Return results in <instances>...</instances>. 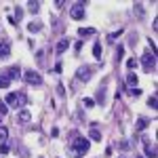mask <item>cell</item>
<instances>
[{
    "label": "cell",
    "mask_w": 158,
    "mask_h": 158,
    "mask_svg": "<svg viewBox=\"0 0 158 158\" xmlns=\"http://www.w3.org/2000/svg\"><path fill=\"white\" fill-rule=\"evenodd\" d=\"M74 49H76V53H78V51L82 49V40H78V42H76V47H74Z\"/></svg>",
    "instance_id": "e575fe53"
},
{
    "label": "cell",
    "mask_w": 158,
    "mask_h": 158,
    "mask_svg": "<svg viewBox=\"0 0 158 158\" xmlns=\"http://www.w3.org/2000/svg\"><path fill=\"white\" fill-rule=\"evenodd\" d=\"M148 106H150V108H156V106H158V97H156V95H152V97L148 99Z\"/></svg>",
    "instance_id": "603a6c76"
},
{
    "label": "cell",
    "mask_w": 158,
    "mask_h": 158,
    "mask_svg": "<svg viewBox=\"0 0 158 158\" xmlns=\"http://www.w3.org/2000/svg\"><path fill=\"white\" fill-rule=\"evenodd\" d=\"M4 101H6L9 106H15V108H23L27 99H25V95H23V93H9Z\"/></svg>",
    "instance_id": "7a4b0ae2"
},
{
    "label": "cell",
    "mask_w": 158,
    "mask_h": 158,
    "mask_svg": "<svg viewBox=\"0 0 158 158\" xmlns=\"http://www.w3.org/2000/svg\"><path fill=\"white\" fill-rule=\"evenodd\" d=\"M27 30H30L32 34H38V32L42 30V23H40V21H32V23L27 25Z\"/></svg>",
    "instance_id": "4fadbf2b"
},
{
    "label": "cell",
    "mask_w": 158,
    "mask_h": 158,
    "mask_svg": "<svg viewBox=\"0 0 158 158\" xmlns=\"http://www.w3.org/2000/svg\"><path fill=\"white\" fill-rule=\"evenodd\" d=\"M4 76L9 78V80H19V78H23V74H21V70H19V65H13V68H9L6 72H4Z\"/></svg>",
    "instance_id": "8992f818"
},
{
    "label": "cell",
    "mask_w": 158,
    "mask_h": 158,
    "mask_svg": "<svg viewBox=\"0 0 158 158\" xmlns=\"http://www.w3.org/2000/svg\"><path fill=\"white\" fill-rule=\"evenodd\" d=\"M57 93H59L61 97H63V95H65V89H63V85H57Z\"/></svg>",
    "instance_id": "1f68e13d"
},
{
    "label": "cell",
    "mask_w": 158,
    "mask_h": 158,
    "mask_svg": "<svg viewBox=\"0 0 158 158\" xmlns=\"http://www.w3.org/2000/svg\"><path fill=\"white\" fill-rule=\"evenodd\" d=\"M9 86H11V80L4 74H0V89H9Z\"/></svg>",
    "instance_id": "e0dca14e"
},
{
    "label": "cell",
    "mask_w": 158,
    "mask_h": 158,
    "mask_svg": "<svg viewBox=\"0 0 158 158\" xmlns=\"http://www.w3.org/2000/svg\"><path fill=\"white\" fill-rule=\"evenodd\" d=\"M133 13L139 17V19H143V4H141V2H137V4L133 6Z\"/></svg>",
    "instance_id": "5bb4252c"
},
{
    "label": "cell",
    "mask_w": 158,
    "mask_h": 158,
    "mask_svg": "<svg viewBox=\"0 0 158 158\" xmlns=\"http://www.w3.org/2000/svg\"><path fill=\"white\" fill-rule=\"evenodd\" d=\"M70 15H72V19H76V21L85 19V2H76L72 9H70Z\"/></svg>",
    "instance_id": "5b68a950"
},
{
    "label": "cell",
    "mask_w": 158,
    "mask_h": 158,
    "mask_svg": "<svg viewBox=\"0 0 158 158\" xmlns=\"http://www.w3.org/2000/svg\"><path fill=\"white\" fill-rule=\"evenodd\" d=\"M9 152H11L9 143H4V141H2V143H0V154H9Z\"/></svg>",
    "instance_id": "d4e9b609"
},
{
    "label": "cell",
    "mask_w": 158,
    "mask_h": 158,
    "mask_svg": "<svg viewBox=\"0 0 158 158\" xmlns=\"http://www.w3.org/2000/svg\"><path fill=\"white\" fill-rule=\"evenodd\" d=\"M127 68H129V70L137 68V61H135V59H129V61H127Z\"/></svg>",
    "instance_id": "f546056e"
},
{
    "label": "cell",
    "mask_w": 158,
    "mask_h": 158,
    "mask_svg": "<svg viewBox=\"0 0 158 158\" xmlns=\"http://www.w3.org/2000/svg\"><path fill=\"white\" fill-rule=\"evenodd\" d=\"M27 9H30V13H38V11H40V2L30 0V2H27Z\"/></svg>",
    "instance_id": "2e32d148"
},
{
    "label": "cell",
    "mask_w": 158,
    "mask_h": 158,
    "mask_svg": "<svg viewBox=\"0 0 158 158\" xmlns=\"http://www.w3.org/2000/svg\"><path fill=\"white\" fill-rule=\"evenodd\" d=\"M129 95H133V97H139V95H141V89H137V86H131Z\"/></svg>",
    "instance_id": "484cf974"
},
{
    "label": "cell",
    "mask_w": 158,
    "mask_h": 158,
    "mask_svg": "<svg viewBox=\"0 0 158 158\" xmlns=\"http://www.w3.org/2000/svg\"><path fill=\"white\" fill-rule=\"evenodd\" d=\"M122 53H124V47L120 44V47L116 49V61H120V59H122Z\"/></svg>",
    "instance_id": "4316f807"
},
{
    "label": "cell",
    "mask_w": 158,
    "mask_h": 158,
    "mask_svg": "<svg viewBox=\"0 0 158 158\" xmlns=\"http://www.w3.org/2000/svg\"><path fill=\"white\" fill-rule=\"evenodd\" d=\"M23 80L32 86H40L42 85V76L36 72V70H25L23 72Z\"/></svg>",
    "instance_id": "3957f363"
},
{
    "label": "cell",
    "mask_w": 158,
    "mask_h": 158,
    "mask_svg": "<svg viewBox=\"0 0 158 158\" xmlns=\"http://www.w3.org/2000/svg\"><path fill=\"white\" fill-rule=\"evenodd\" d=\"M78 34H80V36H91V34H95V30H93V27H80Z\"/></svg>",
    "instance_id": "ac0fdd59"
},
{
    "label": "cell",
    "mask_w": 158,
    "mask_h": 158,
    "mask_svg": "<svg viewBox=\"0 0 158 158\" xmlns=\"http://www.w3.org/2000/svg\"><path fill=\"white\" fill-rule=\"evenodd\" d=\"M9 112V108H6V103H0V116H4Z\"/></svg>",
    "instance_id": "4dcf8cb0"
},
{
    "label": "cell",
    "mask_w": 158,
    "mask_h": 158,
    "mask_svg": "<svg viewBox=\"0 0 158 158\" xmlns=\"http://www.w3.org/2000/svg\"><path fill=\"white\" fill-rule=\"evenodd\" d=\"M6 139H9V131L4 127H0V141H6Z\"/></svg>",
    "instance_id": "7402d4cb"
},
{
    "label": "cell",
    "mask_w": 158,
    "mask_h": 158,
    "mask_svg": "<svg viewBox=\"0 0 158 158\" xmlns=\"http://www.w3.org/2000/svg\"><path fill=\"white\" fill-rule=\"evenodd\" d=\"M82 103H85L86 108H93V106H95V99H91V97H86L85 101H82Z\"/></svg>",
    "instance_id": "83f0119b"
},
{
    "label": "cell",
    "mask_w": 158,
    "mask_h": 158,
    "mask_svg": "<svg viewBox=\"0 0 158 158\" xmlns=\"http://www.w3.org/2000/svg\"><path fill=\"white\" fill-rule=\"evenodd\" d=\"M89 137H91L93 141H101V133H99V129L95 127V124L91 127V131H89Z\"/></svg>",
    "instance_id": "7c38bea8"
},
{
    "label": "cell",
    "mask_w": 158,
    "mask_h": 158,
    "mask_svg": "<svg viewBox=\"0 0 158 158\" xmlns=\"http://www.w3.org/2000/svg\"><path fill=\"white\" fill-rule=\"evenodd\" d=\"M76 78H78V80H91V68H78V72H76Z\"/></svg>",
    "instance_id": "9c48e42d"
},
{
    "label": "cell",
    "mask_w": 158,
    "mask_h": 158,
    "mask_svg": "<svg viewBox=\"0 0 158 158\" xmlns=\"http://www.w3.org/2000/svg\"><path fill=\"white\" fill-rule=\"evenodd\" d=\"M131 146H133V143H129L127 139H122V141H118V148H120V150H131Z\"/></svg>",
    "instance_id": "44dd1931"
},
{
    "label": "cell",
    "mask_w": 158,
    "mask_h": 158,
    "mask_svg": "<svg viewBox=\"0 0 158 158\" xmlns=\"http://www.w3.org/2000/svg\"><path fill=\"white\" fill-rule=\"evenodd\" d=\"M32 120V114H30V110H21L19 114H17V122H21V124H25V122H30Z\"/></svg>",
    "instance_id": "8fae6325"
},
{
    "label": "cell",
    "mask_w": 158,
    "mask_h": 158,
    "mask_svg": "<svg viewBox=\"0 0 158 158\" xmlns=\"http://www.w3.org/2000/svg\"><path fill=\"white\" fill-rule=\"evenodd\" d=\"M141 143H143V148H146V156L148 158H156V146H154L148 137H143V139H141Z\"/></svg>",
    "instance_id": "52a82bcc"
},
{
    "label": "cell",
    "mask_w": 158,
    "mask_h": 158,
    "mask_svg": "<svg viewBox=\"0 0 158 158\" xmlns=\"http://www.w3.org/2000/svg\"><path fill=\"white\" fill-rule=\"evenodd\" d=\"M95 99L103 103V101H106V91H103V89H99V91H97V97H95Z\"/></svg>",
    "instance_id": "cb8c5ba5"
},
{
    "label": "cell",
    "mask_w": 158,
    "mask_h": 158,
    "mask_svg": "<svg viewBox=\"0 0 158 158\" xmlns=\"http://www.w3.org/2000/svg\"><path fill=\"white\" fill-rule=\"evenodd\" d=\"M127 82L131 86H137V74H129V76H127Z\"/></svg>",
    "instance_id": "ffe728a7"
},
{
    "label": "cell",
    "mask_w": 158,
    "mask_h": 158,
    "mask_svg": "<svg viewBox=\"0 0 158 158\" xmlns=\"http://www.w3.org/2000/svg\"><path fill=\"white\" fill-rule=\"evenodd\" d=\"M9 57H11V42L0 40V59H9Z\"/></svg>",
    "instance_id": "ba28073f"
},
{
    "label": "cell",
    "mask_w": 158,
    "mask_h": 158,
    "mask_svg": "<svg viewBox=\"0 0 158 158\" xmlns=\"http://www.w3.org/2000/svg\"><path fill=\"white\" fill-rule=\"evenodd\" d=\"M93 55H95V59L101 61V44L99 42H95V47H93Z\"/></svg>",
    "instance_id": "d6986e66"
},
{
    "label": "cell",
    "mask_w": 158,
    "mask_h": 158,
    "mask_svg": "<svg viewBox=\"0 0 158 158\" xmlns=\"http://www.w3.org/2000/svg\"><path fill=\"white\" fill-rule=\"evenodd\" d=\"M68 47H70V40H68V38H61L59 42H57V47H55V53L61 55V53H65V51H68Z\"/></svg>",
    "instance_id": "30bf717a"
},
{
    "label": "cell",
    "mask_w": 158,
    "mask_h": 158,
    "mask_svg": "<svg viewBox=\"0 0 158 158\" xmlns=\"http://www.w3.org/2000/svg\"><path fill=\"white\" fill-rule=\"evenodd\" d=\"M15 17H17V21H19L21 17H23V11H21L19 6H15Z\"/></svg>",
    "instance_id": "f1b7e54d"
},
{
    "label": "cell",
    "mask_w": 158,
    "mask_h": 158,
    "mask_svg": "<svg viewBox=\"0 0 158 158\" xmlns=\"http://www.w3.org/2000/svg\"><path fill=\"white\" fill-rule=\"evenodd\" d=\"M135 42H137V36L133 34V36H131V40H129V44H131V47H135Z\"/></svg>",
    "instance_id": "836d02e7"
},
{
    "label": "cell",
    "mask_w": 158,
    "mask_h": 158,
    "mask_svg": "<svg viewBox=\"0 0 158 158\" xmlns=\"http://www.w3.org/2000/svg\"><path fill=\"white\" fill-rule=\"evenodd\" d=\"M89 148H91V141L86 137H76L72 143H70V148H68V154L72 158H82L89 152Z\"/></svg>",
    "instance_id": "6da1fadb"
},
{
    "label": "cell",
    "mask_w": 158,
    "mask_h": 158,
    "mask_svg": "<svg viewBox=\"0 0 158 158\" xmlns=\"http://www.w3.org/2000/svg\"><path fill=\"white\" fill-rule=\"evenodd\" d=\"M148 124H150V122H148V118H139V120H137V124H135V131H143Z\"/></svg>",
    "instance_id": "9a60e30c"
},
{
    "label": "cell",
    "mask_w": 158,
    "mask_h": 158,
    "mask_svg": "<svg viewBox=\"0 0 158 158\" xmlns=\"http://www.w3.org/2000/svg\"><path fill=\"white\" fill-rule=\"evenodd\" d=\"M141 63H143V68H146L148 72H152L156 68V55L154 53H143L141 55Z\"/></svg>",
    "instance_id": "277c9868"
},
{
    "label": "cell",
    "mask_w": 158,
    "mask_h": 158,
    "mask_svg": "<svg viewBox=\"0 0 158 158\" xmlns=\"http://www.w3.org/2000/svg\"><path fill=\"white\" fill-rule=\"evenodd\" d=\"M135 158H143V156H135Z\"/></svg>",
    "instance_id": "d590c367"
},
{
    "label": "cell",
    "mask_w": 158,
    "mask_h": 158,
    "mask_svg": "<svg viewBox=\"0 0 158 158\" xmlns=\"http://www.w3.org/2000/svg\"><path fill=\"white\" fill-rule=\"evenodd\" d=\"M122 34V30H118V32H112V34H110V38H112V40H114V38H118Z\"/></svg>",
    "instance_id": "d6a6232c"
}]
</instances>
